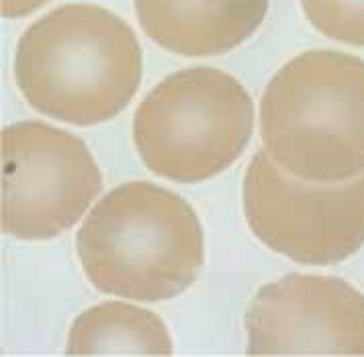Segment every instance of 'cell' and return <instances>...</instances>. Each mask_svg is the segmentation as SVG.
Listing matches in <instances>:
<instances>
[{"mask_svg":"<svg viewBox=\"0 0 364 357\" xmlns=\"http://www.w3.org/2000/svg\"><path fill=\"white\" fill-rule=\"evenodd\" d=\"M50 0H2V15L4 18H18V16L31 15L39 6H43Z\"/></svg>","mask_w":364,"mask_h":357,"instance_id":"obj_11","label":"cell"},{"mask_svg":"<svg viewBox=\"0 0 364 357\" xmlns=\"http://www.w3.org/2000/svg\"><path fill=\"white\" fill-rule=\"evenodd\" d=\"M68 356H170L172 339L164 321L125 302H102L72 323Z\"/></svg>","mask_w":364,"mask_h":357,"instance_id":"obj_9","label":"cell"},{"mask_svg":"<svg viewBox=\"0 0 364 357\" xmlns=\"http://www.w3.org/2000/svg\"><path fill=\"white\" fill-rule=\"evenodd\" d=\"M76 251L97 290L158 302L197 280L205 237L197 212L176 192L151 182H127L86 216Z\"/></svg>","mask_w":364,"mask_h":357,"instance_id":"obj_2","label":"cell"},{"mask_svg":"<svg viewBox=\"0 0 364 357\" xmlns=\"http://www.w3.org/2000/svg\"><path fill=\"white\" fill-rule=\"evenodd\" d=\"M102 176L80 137L23 121L2 131V229L41 241L76 225L100 194Z\"/></svg>","mask_w":364,"mask_h":357,"instance_id":"obj_6","label":"cell"},{"mask_svg":"<svg viewBox=\"0 0 364 357\" xmlns=\"http://www.w3.org/2000/svg\"><path fill=\"white\" fill-rule=\"evenodd\" d=\"M264 151L291 176L336 184L364 172V62L314 49L284 64L260 102Z\"/></svg>","mask_w":364,"mask_h":357,"instance_id":"obj_3","label":"cell"},{"mask_svg":"<svg viewBox=\"0 0 364 357\" xmlns=\"http://www.w3.org/2000/svg\"><path fill=\"white\" fill-rule=\"evenodd\" d=\"M301 4L321 35L364 48V0H301Z\"/></svg>","mask_w":364,"mask_h":357,"instance_id":"obj_10","label":"cell"},{"mask_svg":"<svg viewBox=\"0 0 364 357\" xmlns=\"http://www.w3.org/2000/svg\"><path fill=\"white\" fill-rule=\"evenodd\" d=\"M139 25L160 48L181 55H219L252 37L268 0H133Z\"/></svg>","mask_w":364,"mask_h":357,"instance_id":"obj_8","label":"cell"},{"mask_svg":"<svg viewBox=\"0 0 364 357\" xmlns=\"http://www.w3.org/2000/svg\"><path fill=\"white\" fill-rule=\"evenodd\" d=\"M242 198L252 233L297 263H338L364 245V176L307 182L284 172L262 149L246 170Z\"/></svg>","mask_w":364,"mask_h":357,"instance_id":"obj_5","label":"cell"},{"mask_svg":"<svg viewBox=\"0 0 364 357\" xmlns=\"http://www.w3.org/2000/svg\"><path fill=\"white\" fill-rule=\"evenodd\" d=\"M254 102L232 74L186 67L170 74L141 100L133 141L160 178L205 182L225 172L248 145Z\"/></svg>","mask_w":364,"mask_h":357,"instance_id":"obj_4","label":"cell"},{"mask_svg":"<svg viewBox=\"0 0 364 357\" xmlns=\"http://www.w3.org/2000/svg\"><path fill=\"white\" fill-rule=\"evenodd\" d=\"M250 356H364V296L340 278L289 274L246 312Z\"/></svg>","mask_w":364,"mask_h":357,"instance_id":"obj_7","label":"cell"},{"mask_svg":"<svg viewBox=\"0 0 364 357\" xmlns=\"http://www.w3.org/2000/svg\"><path fill=\"white\" fill-rule=\"evenodd\" d=\"M15 80L46 116L78 127L121 113L141 80V48L133 29L99 4H64L23 33Z\"/></svg>","mask_w":364,"mask_h":357,"instance_id":"obj_1","label":"cell"}]
</instances>
